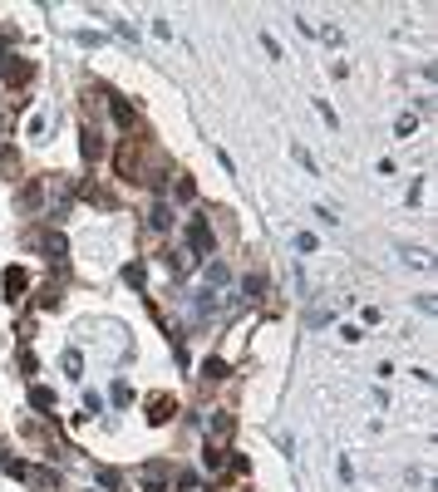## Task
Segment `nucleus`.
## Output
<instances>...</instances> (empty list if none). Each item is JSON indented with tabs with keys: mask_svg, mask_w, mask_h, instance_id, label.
I'll return each instance as SVG.
<instances>
[{
	"mask_svg": "<svg viewBox=\"0 0 438 492\" xmlns=\"http://www.w3.org/2000/svg\"><path fill=\"white\" fill-rule=\"evenodd\" d=\"M25 246H30V251H45L50 261H64V251H69V241H64L59 231H50V236H45V231H30Z\"/></svg>",
	"mask_w": 438,
	"mask_h": 492,
	"instance_id": "f257e3e1",
	"label": "nucleus"
},
{
	"mask_svg": "<svg viewBox=\"0 0 438 492\" xmlns=\"http://www.w3.org/2000/svg\"><path fill=\"white\" fill-rule=\"evenodd\" d=\"M138 483H143L148 492H168L173 468H168V463H143V468H138Z\"/></svg>",
	"mask_w": 438,
	"mask_h": 492,
	"instance_id": "f03ea898",
	"label": "nucleus"
},
{
	"mask_svg": "<svg viewBox=\"0 0 438 492\" xmlns=\"http://www.w3.org/2000/svg\"><path fill=\"white\" fill-rule=\"evenodd\" d=\"M188 241H192L197 256H212V227H207V217H192L188 222Z\"/></svg>",
	"mask_w": 438,
	"mask_h": 492,
	"instance_id": "7ed1b4c3",
	"label": "nucleus"
},
{
	"mask_svg": "<svg viewBox=\"0 0 438 492\" xmlns=\"http://www.w3.org/2000/svg\"><path fill=\"white\" fill-rule=\"evenodd\" d=\"M0 286H5V300H10V305H20V300H25V291H30V281H25V271H20V266H5Z\"/></svg>",
	"mask_w": 438,
	"mask_h": 492,
	"instance_id": "20e7f679",
	"label": "nucleus"
},
{
	"mask_svg": "<svg viewBox=\"0 0 438 492\" xmlns=\"http://www.w3.org/2000/svg\"><path fill=\"white\" fill-rule=\"evenodd\" d=\"M20 478H25V483H35L40 492H54V488H59V478H54V473H45V468H30V463H25V473H20Z\"/></svg>",
	"mask_w": 438,
	"mask_h": 492,
	"instance_id": "39448f33",
	"label": "nucleus"
},
{
	"mask_svg": "<svg viewBox=\"0 0 438 492\" xmlns=\"http://www.w3.org/2000/svg\"><path fill=\"white\" fill-rule=\"evenodd\" d=\"M79 138H84V143H79V148H84V158H89V163H94V158H99V153H104V143H99V133H94V128H84V133H79Z\"/></svg>",
	"mask_w": 438,
	"mask_h": 492,
	"instance_id": "423d86ee",
	"label": "nucleus"
},
{
	"mask_svg": "<svg viewBox=\"0 0 438 492\" xmlns=\"http://www.w3.org/2000/svg\"><path fill=\"white\" fill-rule=\"evenodd\" d=\"M148 227H153V231H168V227H173V212H168V207L158 202V207L148 212Z\"/></svg>",
	"mask_w": 438,
	"mask_h": 492,
	"instance_id": "0eeeda50",
	"label": "nucleus"
},
{
	"mask_svg": "<svg viewBox=\"0 0 438 492\" xmlns=\"http://www.w3.org/2000/svg\"><path fill=\"white\" fill-rule=\"evenodd\" d=\"M168 271L188 276V271H192V251H168Z\"/></svg>",
	"mask_w": 438,
	"mask_h": 492,
	"instance_id": "6e6552de",
	"label": "nucleus"
},
{
	"mask_svg": "<svg viewBox=\"0 0 438 492\" xmlns=\"http://www.w3.org/2000/svg\"><path fill=\"white\" fill-rule=\"evenodd\" d=\"M148 408H153V413H148V418H153V423H163V418H168V413H173V399H168V394H158V399H153V404H148Z\"/></svg>",
	"mask_w": 438,
	"mask_h": 492,
	"instance_id": "1a4fd4ad",
	"label": "nucleus"
},
{
	"mask_svg": "<svg viewBox=\"0 0 438 492\" xmlns=\"http://www.w3.org/2000/svg\"><path fill=\"white\" fill-rule=\"evenodd\" d=\"M109 108H113V118H118L123 128L133 123V108H128V103H123V98H118V94H109Z\"/></svg>",
	"mask_w": 438,
	"mask_h": 492,
	"instance_id": "9d476101",
	"label": "nucleus"
},
{
	"mask_svg": "<svg viewBox=\"0 0 438 492\" xmlns=\"http://www.w3.org/2000/svg\"><path fill=\"white\" fill-rule=\"evenodd\" d=\"M123 281H128L133 291H143V281H148V271H143V266L133 261V266H123Z\"/></svg>",
	"mask_w": 438,
	"mask_h": 492,
	"instance_id": "9b49d317",
	"label": "nucleus"
},
{
	"mask_svg": "<svg viewBox=\"0 0 438 492\" xmlns=\"http://www.w3.org/2000/svg\"><path fill=\"white\" fill-rule=\"evenodd\" d=\"M64 370H69V379H79V370H84V355H79V350H64Z\"/></svg>",
	"mask_w": 438,
	"mask_h": 492,
	"instance_id": "f8f14e48",
	"label": "nucleus"
},
{
	"mask_svg": "<svg viewBox=\"0 0 438 492\" xmlns=\"http://www.w3.org/2000/svg\"><path fill=\"white\" fill-rule=\"evenodd\" d=\"M202 379H226V365H221L217 355H212V360L202 365Z\"/></svg>",
	"mask_w": 438,
	"mask_h": 492,
	"instance_id": "ddd939ff",
	"label": "nucleus"
},
{
	"mask_svg": "<svg viewBox=\"0 0 438 492\" xmlns=\"http://www.w3.org/2000/svg\"><path fill=\"white\" fill-rule=\"evenodd\" d=\"M30 404H35V408H54V394H50V389H40V384H35V389H30Z\"/></svg>",
	"mask_w": 438,
	"mask_h": 492,
	"instance_id": "4468645a",
	"label": "nucleus"
},
{
	"mask_svg": "<svg viewBox=\"0 0 438 492\" xmlns=\"http://www.w3.org/2000/svg\"><path fill=\"white\" fill-rule=\"evenodd\" d=\"M40 197H45V188H40V183H30V188L20 193V207H40Z\"/></svg>",
	"mask_w": 438,
	"mask_h": 492,
	"instance_id": "2eb2a0df",
	"label": "nucleus"
},
{
	"mask_svg": "<svg viewBox=\"0 0 438 492\" xmlns=\"http://www.w3.org/2000/svg\"><path fill=\"white\" fill-rule=\"evenodd\" d=\"M414 128H419V118H414V113H399V123H394V133H399V138H409Z\"/></svg>",
	"mask_w": 438,
	"mask_h": 492,
	"instance_id": "dca6fc26",
	"label": "nucleus"
},
{
	"mask_svg": "<svg viewBox=\"0 0 438 492\" xmlns=\"http://www.w3.org/2000/svg\"><path fill=\"white\" fill-rule=\"evenodd\" d=\"M207 281H212V291H217V286H226V266H221V261H212V266H207Z\"/></svg>",
	"mask_w": 438,
	"mask_h": 492,
	"instance_id": "f3484780",
	"label": "nucleus"
},
{
	"mask_svg": "<svg viewBox=\"0 0 438 492\" xmlns=\"http://www.w3.org/2000/svg\"><path fill=\"white\" fill-rule=\"evenodd\" d=\"M113 404L128 408V404H133V389H128V384H113Z\"/></svg>",
	"mask_w": 438,
	"mask_h": 492,
	"instance_id": "a211bd4d",
	"label": "nucleus"
},
{
	"mask_svg": "<svg viewBox=\"0 0 438 492\" xmlns=\"http://www.w3.org/2000/svg\"><path fill=\"white\" fill-rule=\"evenodd\" d=\"M212 438H231V418H226V413L212 418Z\"/></svg>",
	"mask_w": 438,
	"mask_h": 492,
	"instance_id": "6ab92c4d",
	"label": "nucleus"
},
{
	"mask_svg": "<svg viewBox=\"0 0 438 492\" xmlns=\"http://www.w3.org/2000/svg\"><path fill=\"white\" fill-rule=\"evenodd\" d=\"M178 197H183V202H192V197H197V188H192V178H178Z\"/></svg>",
	"mask_w": 438,
	"mask_h": 492,
	"instance_id": "aec40b11",
	"label": "nucleus"
},
{
	"mask_svg": "<svg viewBox=\"0 0 438 492\" xmlns=\"http://www.w3.org/2000/svg\"><path fill=\"white\" fill-rule=\"evenodd\" d=\"M10 168H15V153H10V148H0V173H10Z\"/></svg>",
	"mask_w": 438,
	"mask_h": 492,
	"instance_id": "412c9836",
	"label": "nucleus"
}]
</instances>
